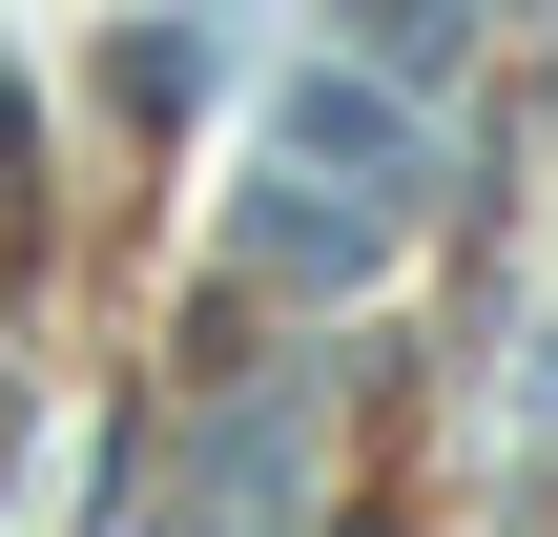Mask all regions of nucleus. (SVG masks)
<instances>
[{"label":"nucleus","mask_w":558,"mask_h":537,"mask_svg":"<svg viewBox=\"0 0 558 537\" xmlns=\"http://www.w3.org/2000/svg\"><path fill=\"white\" fill-rule=\"evenodd\" d=\"M290 166H352V186H393V166H414V124H393L373 83H290Z\"/></svg>","instance_id":"obj_2"},{"label":"nucleus","mask_w":558,"mask_h":537,"mask_svg":"<svg viewBox=\"0 0 558 537\" xmlns=\"http://www.w3.org/2000/svg\"><path fill=\"white\" fill-rule=\"evenodd\" d=\"M352 21H373V62H393V83H435V62H456V0H352Z\"/></svg>","instance_id":"obj_3"},{"label":"nucleus","mask_w":558,"mask_h":537,"mask_svg":"<svg viewBox=\"0 0 558 537\" xmlns=\"http://www.w3.org/2000/svg\"><path fill=\"white\" fill-rule=\"evenodd\" d=\"M373 248H393V207H373V186H352V166H290V186H269V207H248V269H290V290H311V269H331V290H352V269H373Z\"/></svg>","instance_id":"obj_1"}]
</instances>
